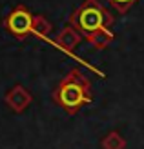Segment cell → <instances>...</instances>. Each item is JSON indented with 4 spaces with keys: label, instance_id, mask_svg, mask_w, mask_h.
I'll return each instance as SVG.
<instances>
[{
    "label": "cell",
    "instance_id": "6da1fadb",
    "mask_svg": "<svg viewBox=\"0 0 144 149\" xmlns=\"http://www.w3.org/2000/svg\"><path fill=\"white\" fill-rule=\"evenodd\" d=\"M70 24L77 27L80 35L97 49L108 47L113 40V33L110 31L113 17L98 0H84V4L71 15Z\"/></svg>",
    "mask_w": 144,
    "mask_h": 149
},
{
    "label": "cell",
    "instance_id": "7a4b0ae2",
    "mask_svg": "<svg viewBox=\"0 0 144 149\" xmlns=\"http://www.w3.org/2000/svg\"><path fill=\"white\" fill-rule=\"evenodd\" d=\"M53 102L62 107L67 115H77L82 106L91 102L89 78L79 68H73L55 87Z\"/></svg>",
    "mask_w": 144,
    "mask_h": 149
},
{
    "label": "cell",
    "instance_id": "3957f363",
    "mask_svg": "<svg viewBox=\"0 0 144 149\" xmlns=\"http://www.w3.org/2000/svg\"><path fill=\"white\" fill-rule=\"evenodd\" d=\"M33 24H35V17L24 6L15 7V9L7 15V18L4 22L6 29L18 40H24L29 35H33Z\"/></svg>",
    "mask_w": 144,
    "mask_h": 149
},
{
    "label": "cell",
    "instance_id": "277c9868",
    "mask_svg": "<svg viewBox=\"0 0 144 149\" xmlns=\"http://www.w3.org/2000/svg\"><path fill=\"white\" fill-rule=\"evenodd\" d=\"M31 100H33V96L24 86H15L11 91L6 95V104L9 106L11 111H15V113L26 111L27 106L31 104Z\"/></svg>",
    "mask_w": 144,
    "mask_h": 149
},
{
    "label": "cell",
    "instance_id": "5b68a950",
    "mask_svg": "<svg viewBox=\"0 0 144 149\" xmlns=\"http://www.w3.org/2000/svg\"><path fill=\"white\" fill-rule=\"evenodd\" d=\"M82 38H84V36L80 35L79 29L75 27V26H71V24H67L62 31H60L58 38H57V47L64 49L67 55H73V49L80 44Z\"/></svg>",
    "mask_w": 144,
    "mask_h": 149
},
{
    "label": "cell",
    "instance_id": "8992f818",
    "mask_svg": "<svg viewBox=\"0 0 144 149\" xmlns=\"http://www.w3.org/2000/svg\"><path fill=\"white\" fill-rule=\"evenodd\" d=\"M49 33H51V24L44 18V17H35V24H33V36L42 40H49ZM53 44V42H51Z\"/></svg>",
    "mask_w": 144,
    "mask_h": 149
},
{
    "label": "cell",
    "instance_id": "52a82bcc",
    "mask_svg": "<svg viewBox=\"0 0 144 149\" xmlns=\"http://www.w3.org/2000/svg\"><path fill=\"white\" fill-rule=\"evenodd\" d=\"M100 146H102V149H126V140L117 131H111L102 138Z\"/></svg>",
    "mask_w": 144,
    "mask_h": 149
},
{
    "label": "cell",
    "instance_id": "ba28073f",
    "mask_svg": "<svg viewBox=\"0 0 144 149\" xmlns=\"http://www.w3.org/2000/svg\"><path fill=\"white\" fill-rule=\"evenodd\" d=\"M108 2L111 4V7H115V9H117V13L124 15L135 2H137V0H108Z\"/></svg>",
    "mask_w": 144,
    "mask_h": 149
}]
</instances>
